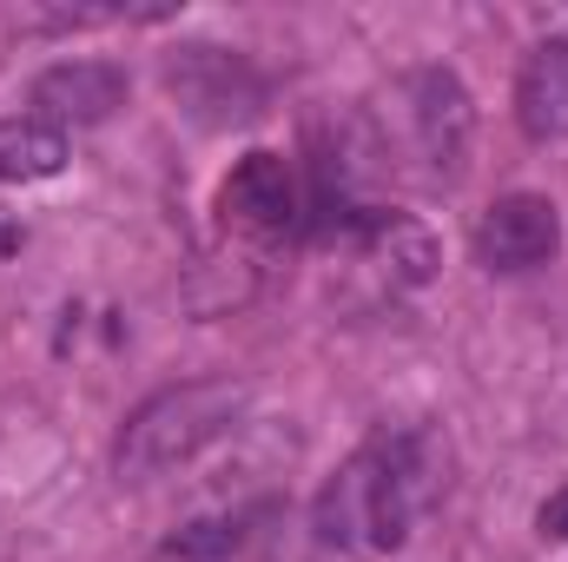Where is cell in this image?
Masks as SVG:
<instances>
[{"label": "cell", "mask_w": 568, "mask_h": 562, "mask_svg": "<svg viewBox=\"0 0 568 562\" xmlns=\"http://www.w3.org/2000/svg\"><path fill=\"white\" fill-rule=\"evenodd\" d=\"M239 543H245V516H219V523H185L165 543V556L172 562H225Z\"/></svg>", "instance_id": "11"}, {"label": "cell", "mask_w": 568, "mask_h": 562, "mask_svg": "<svg viewBox=\"0 0 568 562\" xmlns=\"http://www.w3.org/2000/svg\"><path fill=\"white\" fill-rule=\"evenodd\" d=\"M516 127L536 145L568 140V33H549L523 53L516 73Z\"/></svg>", "instance_id": "9"}, {"label": "cell", "mask_w": 568, "mask_h": 562, "mask_svg": "<svg viewBox=\"0 0 568 562\" xmlns=\"http://www.w3.org/2000/svg\"><path fill=\"white\" fill-rule=\"evenodd\" d=\"M33 120H47L53 133L67 127H100L126 107V67L113 60H60L33 80Z\"/></svg>", "instance_id": "7"}, {"label": "cell", "mask_w": 568, "mask_h": 562, "mask_svg": "<svg viewBox=\"0 0 568 562\" xmlns=\"http://www.w3.org/2000/svg\"><path fill=\"white\" fill-rule=\"evenodd\" d=\"M364 265H377L390 291H417V284L436 279V265H443V252H436V239H429L424 219H410V212H377V205H364L344 232H337Z\"/></svg>", "instance_id": "8"}, {"label": "cell", "mask_w": 568, "mask_h": 562, "mask_svg": "<svg viewBox=\"0 0 568 562\" xmlns=\"http://www.w3.org/2000/svg\"><path fill=\"white\" fill-rule=\"evenodd\" d=\"M429 496V463L417 436H377L364 443L317 496V536L324 543H371V550H404Z\"/></svg>", "instance_id": "1"}, {"label": "cell", "mask_w": 568, "mask_h": 562, "mask_svg": "<svg viewBox=\"0 0 568 562\" xmlns=\"http://www.w3.org/2000/svg\"><path fill=\"white\" fill-rule=\"evenodd\" d=\"M165 87L172 100L199 120V127H245L258 107H265V80L245 53H225V47H179L165 53Z\"/></svg>", "instance_id": "4"}, {"label": "cell", "mask_w": 568, "mask_h": 562, "mask_svg": "<svg viewBox=\"0 0 568 562\" xmlns=\"http://www.w3.org/2000/svg\"><path fill=\"white\" fill-rule=\"evenodd\" d=\"M252 391L239 378H192V384H172L159 398H145L140 411L126 418L120 443H113V470L126 483H152L192 456H205L219 436H232L245 418Z\"/></svg>", "instance_id": "2"}, {"label": "cell", "mask_w": 568, "mask_h": 562, "mask_svg": "<svg viewBox=\"0 0 568 562\" xmlns=\"http://www.w3.org/2000/svg\"><path fill=\"white\" fill-rule=\"evenodd\" d=\"M562 252V212L542 192H509L476 219V259L489 272H536Z\"/></svg>", "instance_id": "5"}, {"label": "cell", "mask_w": 568, "mask_h": 562, "mask_svg": "<svg viewBox=\"0 0 568 562\" xmlns=\"http://www.w3.org/2000/svg\"><path fill=\"white\" fill-rule=\"evenodd\" d=\"M67 165V133H53L47 120H0V185H33L53 179Z\"/></svg>", "instance_id": "10"}, {"label": "cell", "mask_w": 568, "mask_h": 562, "mask_svg": "<svg viewBox=\"0 0 568 562\" xmlns=\"http://www.w3.org/2000/svg\"><path fill=\"white\" fill-rule=\"evenodd\" d=\"M219 212H225V225L232 232H245V239H278L291 232L297 219H304V205H297V172L284 165L278 152H245L239 165H232V179L219 185Z\"/></svg>", "instance_id": "6"}, {"label": "cell", "mask_w": 568, "mask_h": 562, "mask_svg": "<svg viewBox=\"0 0 568 562\" xmlns=\"http://www.w3.org/2000/svg\"><path fill=\"white\" fill-rule=\"evenodd\" d=\"M397 120H404V152L417 159V172L429 185H456L469 165V140H476L469 87L449 67H417L397 87Z\"/></svg>", "instance_id": "3"}, {"label": "cell", "mask_w": 568, "mask_h": 562, "mask_svg": "<svg viewBox=\"0 0 568 562\" xmlns=\"http://www.w3.org/2000/svg\"><path fill=\"white\" fill-rule=\"evenodd\" d=\"M536 530H542L549 543H568V490H556V496L536 510Z\"/></svg>", "instance_id": "12"}]
</instances>
